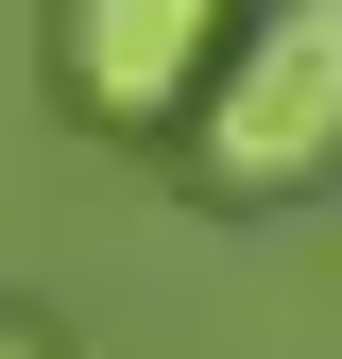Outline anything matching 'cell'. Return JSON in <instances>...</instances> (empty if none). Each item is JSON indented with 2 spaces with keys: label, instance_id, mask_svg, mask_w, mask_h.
<instances>
[{
  "label": "cell",
  "instance_id": "obj_3",
  "mask_svg": "<svg viewBox=\"0 0 342 359\" xmlns=\"http://www.w3.org/2000/svg\"><path fill=\"white\" fill-rule=\"evenodd\" d=\"M0 359H69V342H34V325H18V308H0Z\"/></svg>",
  "mask_w": 342,
  "mask_h": 359
},
{
  "label": "cell",
  "instance_id": "obj_1",
  "mask_svg": "<svg viewBox=\"0 0 342 359\" xmlns=\"http://www.w3.org/2000/svg\"><path fill=\"white\" fill-rule=\"evenodd\" d=\"M342 154V0H256L223 86H205V189L223 205H274Z\"/></svg>",
  "mask_w": 342,
  "mask_h": 359
},
{
  "label": "cell",
  "instance_id": "obj_2",
  "mask_svg": "<svg viewBox=\"0 0 342 359\" xmlns=\"http://www.w3.org/2000/svg\"><path fill=\"white\" fill-rule=\"evenodd\" d=\"M240 52V0H52V86L103 137H154V120H189L205 86Z\"/></svg>",
  "mask_w": 342,
  "mask_h": 359
}]
</instances>
